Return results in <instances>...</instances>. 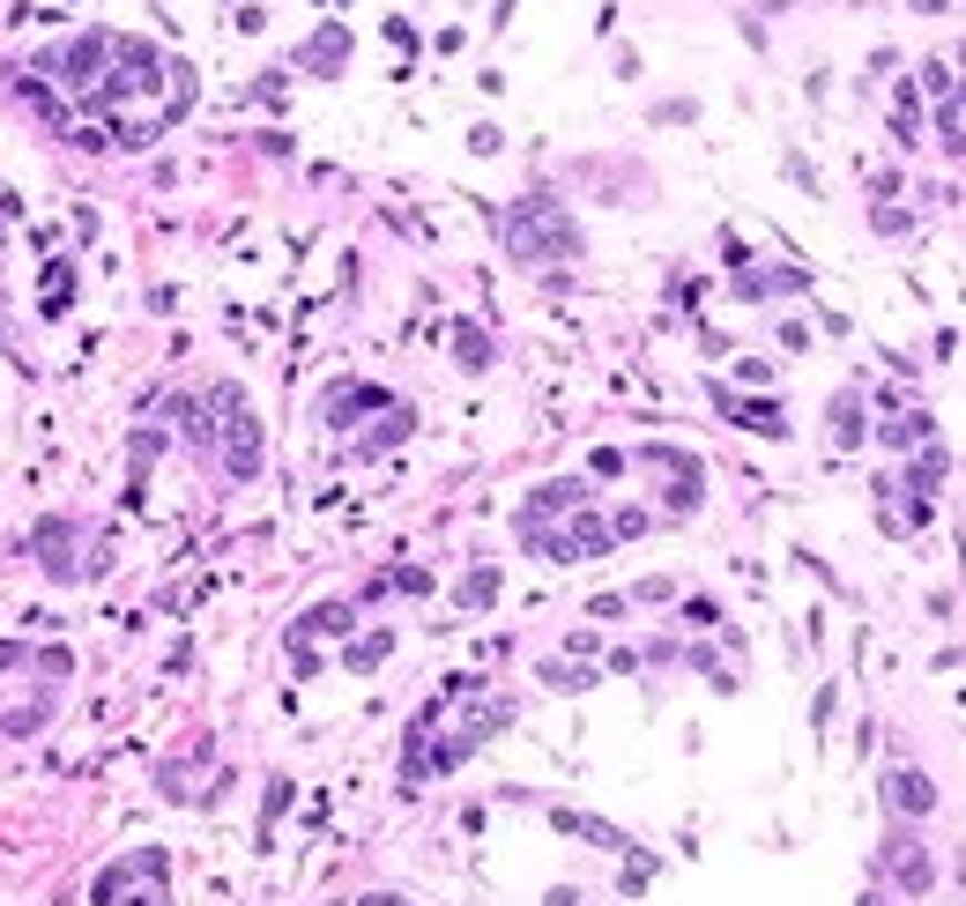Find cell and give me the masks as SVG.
<instances>
[{
  "instance_id": "cell-16",
  "label": "cell",
  "mask_w": 966,
  "mask_h": 906,
  "mask_svg": "<svg viewBox=\"0 0 966 906\" xmlns=\"http://www.w3.org/2000/svg\"><path fill=\"white\" fill-rule=\"evenodd\" d=\"M892 134H899L907 149L922 142V90H915V82H899V112H892Z\"/></svg>"
},
{
  "instance_id": "cell-12",
  "label": "cell",
  "mask_w": 966,
  "mask_h": 906,
  "mask_svg": "<svg viewBox=\"0 0 966 906\" xmlns=\"http://www.w3.org/2000/svg\"><path fill=\"white\" fill-rule=\"evenodd\" d=\"M297 60H305L313 74H335V68L349 60V30H343V23H321V30H313V45L297 52Z\"/></svg>"
},
{
  "instance_id": "cell-18",
  "label": "cell",
  "mask_w": 966,
  "mask_h": 906,
  "mask_svg": "<svg viewBox=\"0 0 966 906\" xmlns=\"http://www.w3.org/2000/svg\"><path fill=\"white\" fill-rule=\"evenodd\" d=\"M68 291H74V268H68V261H52V268H45V313H68Z\"/></svg>"
},
{
  "instance_id": "cell-3",
  "label": "cell",
  "mask_w": 966,
  "mask_h": 906,
  "mask_svg": "<svg viewBox=\"0 0 966 906\" xmlns=\"http://www.w3.org/2000/svg\"><path fill=\"white\" fill-rule=\"evenodd\" d=\"M209 409H223V468L231 476H261V417L246 409L238 387H209Z\"/></svg>"
},
{
  "instance_id": "cell-19",
  "label": "cell",
  "mask_w": 966,
  "mask_h": 906,
  "mask_svg": "<svg viewBox=\"0 0 966 906\" xmlns=\"http://www.w3.org/2000/svg\"><path fill=\"white\" fill-rule=\"evenodd\" d=\"M454 349H461V365H469V371H484V365H491V343H484L476 327H454Z\"/></svg>"
},
{
  "instance_id": "cell-14",
  "label": "cell",
  "mask_w": 966,
  "mask_h": 906,
  "mask_svg": "<svg viewBox=\"0 0 966 906\" xmlns=\"http://www.w3.org/2000/svg\"><path fill=\"white\" fill-rule=\"evenodd\" d=\"M721 401V417H736V424H759V431H773V439H781V409H773V401H759V409H751V401H736V394H714Z\"/></svg>"
},
{
  "instance_id": "cell-25",
  "label": "cell",
  "mask_w": 966,
  "mask_h": 906,
  "mask_svg": "<svg viewBox=\"0 0 966 906\" xmlns=\"http://www.w3.org/2000/svg\"><path fill=\"white\" fill-rule=\"evenodd\" d=\"M863 906H885V892H863Z\"/></svg>"
},
{
  "instance_id": "cell-6",
  "label": "cell",
  "mask_w": 966,
  "mask_h": 906,
  "mask_svg": "<svg viewBox=\"0 0 966 906\" xmlns=\"http://www.w3.org/2000/svg\"><path fill=\"white\" fill-rule=\"evenodd\" d=\"M877 869H892L907 899H922V892L937 884V862H929V847H915V833H892L885 847H877Z\"/></svg>"
},
{
  "instance_id": "cell-4",
  "label": "cell",
  "mask_w": 966,
  "mask_h": 906,
  "mask_svg": "<svg viewBox=\"0 0 966 906\" xmlns=\"http://www.w3.org/2000/svg\"><path fill=\"white\" fill-rule=\"evenodd\" d=\"M632 468H647V476H662V506L669 513H699V461L684 454V446H640L632 454Z\"/></svg>"
},
{
  "instance_id": "cell-13",
  "label": "cell",
  "mask_w": 966,
  "mask_h": 906,
  "mask_svg": "<svg viewBox=\"0 0 966 906\" xmlns=\"http://www.w3.org/2000/svg\"><path fill=\"white\" fill-rule=\"evenodd\" d=\"M321 632H335V639L349 632V610H343V602H321V610H313V617H297V624H291V647H297V654H305V647H313V639H321Z\"/></svg>"
},
{
  "instance_id": "cell-2",
  "label": "cell",
  "mask_w": 966,
  "mask_h": 906,
  "mask_svg": "<svg viewBox=\"0 0 966 906\" xmlns=\"http://www.w3.org/2000/svg\"><path fill=\"white\" fill-rule=\"evenodd\" d=\"M164 892H172L164 847H134V855H120L112 869H98V884H90L98 906H164Z\"/></svg>"
},
{
  "instance_id": "cell-20",
  "label": "cell",
  "mask_w": 966,
  "mask_h": 906,
  "mask_svg": "<svg viewBox=\"0 0 966 906\" xmlns=\"http://www.w3.org/2000/svg\"><path fill=\"white\" fill-rule=\"evenodd\" d=\"M491 594H498V572L484 564V572H469V580H461V610H484Z\"/></svg>"
},
{
  "instance_id": "cell-5",
  "label": "cell",
  "mask_w": 966,
  "mask_h": 906,
  "mask_svg": "<svg viewBox=\"0 0 966 906\" xmlns=\"http://www.w3.org/2000/svg\"><path fill=\"white\" fill-rule=\"evenodd\" d=\"M520 542L536 550V558H558V564H580V558H602L610 550V528L602 520H566V528H520Z\"/></svg>"
},
{
  "instance_id": "cell-22",
  "label": "cell",
  "mask_w": 966,
  "mask_h": 906,
  "mask_svg": "<svg viewBox=\"0 0 966 906\" xmlns=\"http://www.w3.org/2000/svg\"><path fill=\"white\" fill-rule=\"evenodd\" d=\"M937 142L959 156V104H952V98H937Z\"/></svg>"
},
{
  "instance_id": "cell-10",
  "label": "cell",
  "mask_w": 966,
  "mask_h": 906,
  "mask_svg": "<svg viewBox=\"0 0 966 906\" xmlns=\"http://www.w3.org/2000/svg\"><path fill=\"white\" fill-rule=\"evenodd\" d=\"M885 810H892V817H929V810H937V781L915 773V765L885 773Z\"/></svg>"
},
{
  "instance_id": "cell-7",
  "label": "cell",
  "mask_w": 966,
  "mask_h": 906,
  "mask_svg": "<svg viewBox=\"0 0 966 906\" xmlns=\"http://www.w3.org/2000/svg\"><path fill=\"white\" fill-rule=\"evenodd\" d=\"M588 513V483L580 476H550V483H536L528 498H520V513H513V528H543L550 513Z\"/></svg>"
},
{
  "instance_id": "cell-8",
  "label": "cell",
  "mask_w": 966,
  "mask_h": 906,
  "mask_svg": "<svg viewBox=\"0 0 966 906\" xmlns=\"http://www.w3.org/2000/svg\"><path fill=\"white\" fill-rule=\"evenodd\" d=\"M877 513H885V536H915V528H929V498H915V490L899 483V476H877Z\"/></svg>"
},
{
  "instance_id": "cell-24",
  "label": "cell",
  "mask_w": 966,
  "mask_h": 906,
  "mask_svg": "<svg viewBox=\"0 0 966 906\" xmlns=\"http://www.w3.org/2000/svg\"><path fill=\"white\" fill-rule=\"evenodd\" d=\"M610 536H647V513L640 506H618V513H610Z\"/></svg>"
},
{
  "instance_id": "cell-17",
  "label": "cell",
  "mask_w": 966,
  "mask_h": 906,
  "mask_svg": "<svg viewBox=\"0 0 966 906\" xmlns=\"http://www.w3.org/2000/svg\"><path fill=\"white\" fill-rule=\"evenodd\" d=\"M387 654H395V632H365V639L343 654V669H372V662H387Z\"/></svg>"
},
{
  "instance_id": "cell-23",
  "label": "cell",
  "mask_w": 966,
  "mask_h": 906,
  "mask_svg": "<svg viewBox=\"0 0 966 906\" xmlns=\"http://www.w3.org/2000/svg\"><path fill=\"white\" fill-rule=\"evenodd\" d=\"M647 884H654V855H624V899L647 892Z\"/></svg>"
},
{
  "instance_id": "cell-21",
  "label": "cell",
  "mask_w": 966,
  "mask_h": 906,
  "mask_svg": "<svg viewBox=\"0 0 966 906\" xmlns=\"http://www.w3.org/2000/svg\"><path fill=\"white\" fill-rule=\"evenodd\" d=\"M929 431H937V424H929V417H899V424H892V431H877V439H885V446H922V439H929Z\"/></svg>"
},
{
  "instance_id": "cell-9",
  "label": "cell",
  "mask_w": 966,
  "mask_h": 906,
  "mask_svg": "<svg viewBox=\"0 0 966 906\" xmlns=\"http://www.w3.org/2000/svg\"><path fill=\"white\" fill-rule=\"evenodd\" d=\"M550 825H558L566 839H588V847H602V855H632V847H640L632 833H618V825H610V817H594V810H550Z\"/></svg>"
},
{
  "instance_id": "cell-11",
  "label": "cell",
  "mask_w": 966,
  "mask_h": 906,
  "mask_svg": "<svg viewBox=\"0 0 966 906\" xmlns=\"http://www.w3.org/2000/svg\"><path fill=\"white\" fill-rule=\"evenodd\" d=\"M803 283H811L803 268H736V297H743V305H766V297L803 291Z\"/></svg>"
},
{
  "instance_id": "cell-15",
  "label": "cell",
  "mask_w": 966,
  "mask_h": 906,
  "mask_svg": "<svg viewBox=\"0 0 966 906\" xmlns=\"http://www.w3.org/2000/svg\"><path fill=\"white\" fill-rule=\"evenodd\" d=\"M833 439H841V446H863V394H855V387L833 394Z\"/></svg>"
},
{
  "instance_id": "cell-1",
  "label": "cell",
  "mask_w": 966,
  "mask_h": 906,
  "mask_svg": "<svg viewBox=\"0 0 966 906\" xmlns=\"http://www.w3.org/2000/svg\"><path fill=\"white\" fill-rule=\"evenodd\" d=\"M506 245H513L520 268H550V261H572L580 253V223L558 194H520L506 208Z\"/></svg>"
}]
</instances>
